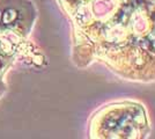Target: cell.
<instances>
[{
	"label": "cell",
	"mask_w": 155,
	"mask_h": 139,
	"mask_svg": "<svg viewBox=\"0 0 155 139\" xmlns=\"http://www.w3.org/2000/svg\"><path fill=\"white\" fill-rule=\"evenodd\" d=\"M16 18V11H14V9H8L5 12V14L2 15V21L5 22V23H9V22H12Z\"/></svg>",
	"instance_id": "cell-1"
}]
</instances>
